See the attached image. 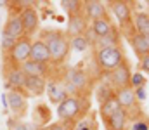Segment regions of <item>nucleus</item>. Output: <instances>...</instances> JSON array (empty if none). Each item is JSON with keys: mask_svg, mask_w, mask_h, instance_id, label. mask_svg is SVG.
Wrapping results in <instances>:
<instances>
[{"mask_svg": "<svg viewBox=\"0 0 149 130\" xmlns=\"http://www.w3.org/2000/svg\"><path fill=\"white\" fill-rule=\"evenodd\" d=\"M40 40L49 47L50 59H52V64L54 66L64 64V61L68 59V54L71 50L70 38L66 37L64 31H61V30H42Z\"/></svg>", "mask_w": 149, "mask_h": 130, "instance_id": "obj_1", "label": "nucleus"}, {"mask_svg": "<svg viewBox=\"0 0 149 130\" xmlns=\"http://www.w3.org/2000/svg\"><path fill=\"white\" fill-rule=\"evenodd\" d=\"M88 97L87 95H68L57 106V118L61 122H78L88 113Z\"/></svg>", "mask_w": 149, "mask_h": 130, "instance_id": "obj_2", "label": "nucleus"}, {"mask_svg": "<svg viewBox=\"0 0 149 130\" xmlns=\"http://www.w3.org/2000/svg\"><path fill=\"white\" fill-rule=\"evenodd\" d=\"M95 63L102 73H111L120 64L125 63V56L120 45H109V47H97L95 50Z\"/></svg>", "mask_w": 149, "mask_h": 130, "instance_id": "obj_3", "label": "nucleus"}, {"mask_svg": "<svg viewBox=\"0 0 149 130\" xmlns=\"http://www.w3.org/2000/svg\"><path fill=\"white\" fill-rule=\"evenodd\" d=\"M30 50H31V38L30 37L19 38L14 45V49L5 56V64L21 66L23 63H26L30 59Z\"/></svg>", "mask_w": 149, "mask_h": 130, "instance_id": "obj_4", "label": "nucleus"}, {"mask_svg": "<svg viewBox=\"0 0 149 130\" xmlns=\"http://www.w3.org/2000/svg\"><path fill=\"white\" fill-rule=\"evenodd\" d=\"M3 76H5V88L7 90H24V80L26 75L23 73L21 66H12V64H3Z\"/></svg>", "mask_w": 149, "mask_h": 130, "instance_id": "obj_5", "label": "nucleus"}, {"mask_svg": "<svg viewBox=\"0 0 149 130\" xmlns=\"http://www.w3.org/2000/svg\"><path fill=\"white\" fill-rule=\"evenodd\" d=\"M7 94V104L10 113L16 116V120H21L28 109V94L26 92H19V90H9Z\"/></svg>", "mask_w": 149, "mask_h": 130, "instance_id": "obj_6", "label": "nucleus"}, {"mask_svg": "<svg viewBox=\"0 0 149 130\" xmlns=\"http://www.w3.org/2000/svg\"><path fill=\"white\" fill-rule=\"evenodd\" d=\"M108 5H109L111 12L114 14L116 21H118V24H120L121 28H127V26L132 24V7H130L132 3H130V2H125V0H113Z\"/></svg>", "mask_w": 149, "mask_h": 130, "instance_id": "obj_7", "label": "nucleus"}, {"mask_svg": "<svg viewBox=\"0 0 149 130\" xmlns=\"http://www.w3.org/2000/svg\"><path fill=\"white\" fill-rule=\"evenodd\" d=\"M109 75V85L118 90V88H125V87H130V78H132V71H130V66L127 64V61L123 64H120L114 71L108 73Z\"/></svg>", "mask_w": 149, "mask_h": 130, "instance_id": "obj_8", "label": "nucleus"}, {"mask_svg": "<svg viewBox=\"0 0 149 130\" xmlns=\"http://www.w3.org/2000/svg\"><path fill=\"white\" fill-rule=\"evenodd\" d=\"M19 17L23 21V28H24V35L26 37H31L40 26V16H38V10L35 7H28V9H23L19 10Z\"/></svg>", "mask_w": 149, "mask_h": 130, "instance_id": "obj_9", "label": "nucleus"}, {"mask_svg": "<svg viewBox=\"0 0 149 130\" xmlns=\"http://www.w3.org/2000/svg\"><path fill=\"white\" fill-rule=\"evenodd\" d=\"M45 94H47V97H49V101L52 102V104H61L70 94H68V90H66V87H64V82H61V80H49L47 82V88H45Z\"/></svg>", "mask_w": 149, "mask_h": 130, "instance_id": "obj_10", "label": "nucleus"}, {"mask_svg": "<svg viewBox=\"0 0 149 130\" xmlns=\"http://www.w3.org/2000/svg\"><path fill=\"white\" fill-rule=\"evenodd\" d=\"M114 97L118 99L120 106H121L128 115H130V111H132V109L137 106V102H139L132 87H125V88H118V90H114Z\"/></svg>", "mask_w": 149, "mask_h": 130, "instance_id": "obj_11", "label": "nucleus"}, {"mask_svg": "<svg viewBox=\"0 0 149 130\" xmlns=\"http://www.w3.org/2000/svg\"><path fill=\"white\" fill-rule=\"evenodd\" d=\"M30 59L35 61V63H42V64H52V59H50V50L45 43L42 42L40 38L31 42V50H30Z\"/></svg>", "mask_w": 149, "mask_h": 130, "instance_id": "obj_12", "label": "nucleus"}, {"mask_svg": "<svg viewBox=\"0 0 149 130\" xmlns=\"http://www.w3.org/2000/svg\"><path fill=\"white\" fill-rule=\"evenodd\" d=\"M87 17L83 14H78L73 17H68V26H66V37L74 38V37H81L87 31Z\"/></svg>", "mask_w": 149, "mask_h": 130, "instance_id": "obj_13", "label": "nucleus"}, {"mask_svg": "<svg viewBox=\"0 0 149 130\" xmlns=\"http://www.w3.org/2000/svg\"><path fill=\"white\" fill-rule=\"evenodd\" d=\"M21 70L26 76H40V78H49L50 75V66L49 64H42V63H35L31 59H28L26 63L21 64Z\"/></svg>", "mask_w": 149, "mask_h": 130, "instance_id": "obj_14", "label": "nucleus"}, {"mask_svg": "<svg viewBox=\"0 0 149 130\" xmlns=\"http://www.w3.org/2000/svg\"><path fill=\"white\" fill-rule=\"evenodd\" d=\"M90 31L94 33V37H95L97 40H101V38L109 37L113 31H114V28H113L109 17H108V16H104V17H99V19H94V21H92Z\"/></svg>", "mask_w": 149, "mask_h": 130, "instance_id": "obj_15", "label": "nucleus"}, {"mask_svg": "<svg viewBox=\"0 0 149 130\" xmlns=\"http://www.w3.org/2000/svg\"><path fill=\"white\" fill-rule=\"evenodd\" d=\"M83 16L87 19H92V21L104 17V16H108L106 5L99 0H87V2H83Z\"/></svg>", "mask_w": 149, "mask_h": 130, "instance_id": "obj_16", "label": "nucleus"}, {"mask_svg": "<svg viewBox=\"0 0 149 130\" xmlns=\"http://www.w3.org/2000/svg\"><path fill=\"white\" fill-rule=\"evenodd\" d=\"M45 88H47V80L45 78H40V76H26L24 80V90L26 94L31 97V95H42L45 94Z\"/></svg>", "mask_w": 149, "mask_h": 130, "instance_id": "obj_17", "label": "nucleus"}, {"mask_svg": "<svg viewBox=\"0 0 149 130\" xmlns=\"http://www.w3.org/2000/svg\"><path fill=\"white\" fill-rule=\"evenodd\" d=\"M128 42L132 45L134 52L139 56V57H144L149 54V37H142V35H137L135 31L128 35Z\"/></svg>", "mask_w": 149, "mask_h": 130, "instance_id": "obj_18", "label": "nucleus"}, {"mask_svg": "<svg viewBox=\"0 0 149 130\" xmlns=\"http://www.w3.org/2000/svg\"><path fill=\"white\" fill-rule=\"evenodd\" d=\"M3 30H5L10 37H14L16 40L26 37V35H24V28H23V21H21V17H19V12L9 17V21L5 23V28H3Z\"/></svg>", "mask_w": 149, "mask_h": 130, "instance_id": "obj_19", "label": "nucleus"}, {"mask_svg": "<svg viewBox=\"0 0 149 130\" xmlns=\"http://www.w3.org/2000/svg\"><path fill=\"white\" fill-rule=\"evenodd\" d=\"M128 118H130V115L125 109H120V111H116L113 115L111 118H108L104 123H106L108 130H125L127 123H128Z\"/></svg>", "mask_w": 149, "mask_h": 130, "instance_id": "obj_20", "label": "nucleus"}, {"mask_svg": "<svg viewBox=\"0 0 149 130\" xmlns=\"http://www.w3.org/2000/svg\"><path fill=\"white\" fill-rule=\"evenodd\" d=\"M132 21H134V26H135V33L137 35L149 37V12H144V10L135 12L134 17H132Z\"/></svg>", "mask_w": 149, "mask_h": 130, "instance_id": "obj_21", "label": "nucleus"}, {"mask_svg": "<svg viewBox=\"0 0 149 130\" xmlns=\"http://www.w3.org/2000/svg\"><path fill=\"white\" fill-rule=\"evenodd\" d=\"M33 118H35V123H37L40 129H45L52 118V113H50V108L47 104H37L35 111H33Z\"/></svg>", "mask_w": 149, "mask_h": 130, "instance_id": "obj_22", "label": "nucleus"}, {"mask_svg": "<svg viewBox=\"0 0 149 130\" xmlns=\"http://www.w3.org/2000/svg\"><path fill=\"white\" fill-rule=\"evenodd\" d=\"M120 109H123V108L120 106V102H118V99H116V97L108 99V101H106V102H102V104H101V108H99L101 116H102V120H104V122H106L108 118H111L113 115H114L116 111H120Z\"/></svg>", "mask_w": 149, "mask_h": 130, "instance_id": "obj_23", "label": "nucleus"}, {"mask_svg": "<svg viewBox=\"0 0 149 130\" xmlns=\"http://www.w3.org/2000/svg\"><path fill=\"white\" fill-rule=\"evenodd\" d=\"M61 7H63V10L68 14V17L83 14V2H81V0H63V2H61Z\"/></svg>", "mask_w": 149, "mask_h": 130, "instance_id": "obj_24", "label": "nucleus"}, {"mask_svg": "<svg viewBox=\"0 0 149 130\" xmlns=\"http://www.w3.org/2000/svg\"><path fill=\"white\" fill-rule=\"evenodd\" d=\"M111 97H114V88L109 83H101V85L95 88V99H97L99 106L102 102H106L108 99H111Z\"/></svg>", "mask_w": 149, "mask_h": 130, "instance_id": "obj_25", "label": "nucleus"}, {"mask_svg": "<svg viewBox=\"0 0 149 130\" xmlns=\"http://www.w3.org/2000/svg\"><path fill=\"white\" fill-rule=\"evenodd\" d=\"M73 130H97L94 115H85L83 118H80L78 122H74V129Z\"/></svg>", "mask_w": 149, "mask_h": 130, "instance_id": "obj_26", "label": "nucleus"}, {"mask_svg": "<svg viewBox=\"0 0 149 130\" xmlns=\"http://www.w3.org/2000/svg\"><path fill=\"white\" fill-rule=\"evenodd\" d=\"M16 38L14 37H10L5 30L2 31V35H0V49H2V52H3V56H7L12 49H14V45H16Z\"/></svg>", "mask_w": 149, "mask_h": 130, "instance_id": "obj_27", "label": "nucleus"}, {"mask_svg": "<svg viewBox=\"0 0 149 130\" xmlns=\"http://www.w3.org/2000/svg\"><path fill=\"white\" fill-rule=\"evenodd\" d=\"M70 47H71V50H76V52H85L90 47V42L85 35H81V37L70 38Z\"/></svg>", "mask_w": 149, "mask_h": 130, "instance_id": "obj_28", "label": "nucleus"}, {"mask_svg": "<svg viewBox=\"0 0 149 130\" xmlns=\"http://www.w3.org/2000/svg\"><path fill=\"white\" fill-rule=\"evenodd\" d=\"M73 129H74V122H61V120L52 122L45 127V130H73Z\"/></svg>", "mask_w": 149, "mask_h": 130, "instance_id": "obj_29", "label": "nucleus"}, {"mask_svg": "<svg viewBox=\"0 0 149 130\" xmlns=\"http://www.w3.org/2000/svg\"><path fill=\"white\" fill-rule=\"evenodd\" d=\"M12 130H40L35 122H23V120H16V123L12 125Z\"/></svg>", "mask_w": 149, "mask_h": 130, "instance_id": "obj_30", "label": "nucleus"}, {"mask_svg": "<svg viewBox=\"0 0 149 130\" xmlns=\"http://www.w3.org/2000/svg\"><path fill=\"white\" fill-rule=\"evenodd\" d=\"M144 83H146V76L142 73H132V78H130V87L132 88L144 87Z\"/></svg>", "mask_w": 149, "mask_h": 130, "instance_id": "obj_31", "label": "nucleus"}, {"mask_svg": "<svg viewBox=\"0 0 149 130\" xmlns=\"http://www.w3.org/2000/svg\"><path fill=\"white\" fill-rule=\"evenodd\" d=\"M132 130H149V120H142V118H137L132 125Z\"/></svg>", "mask_w": 149, "mask_h": 130, "instance_id": "obj_32", "label": "nucleus"}, {"mask_svg": "<svg viewBox=\"0 0 149 130\" xmlns=\"http://www.w3.org/2000/svg\"><path fill=\"white\" fill-rule=\"evenodd\" d=\"M141 70H142V73H148L149 75V54L144 56V57H141Z\"/></svg>", "mask_w": 149, "mask_h": 130, "instance_id": "obj_33", "label": "nucleus"}, {"mask_svg": "<svg viewBox=\"0 0 149 130\" xmlns=\"http://www.w3.org/2000/svg\"><path fill=\"white\" fill-rule=\"evenodd\" d=\"M134 92H135V97H137V101H144V99H146V92H144V87L134 88Z\"/></svg>", "mask_w": 149, "mask_h": 130, "instance_id": "obj_34", "label": "nucleus"}, {"mask_svg": "<svg viewBox=\"0 0 149 130\" xmlns=\"http://www.w3.org/2000/svg\"><path fill=\"white\" fill-rule=\"evenodd\" d=\"M2 106H3V111L9 109V104H7V94H5V92L2 94Z\"/></svg>", "mask_w": 149, "mask_h": 130, "instance_id": "obj_35", "label": "nucleus"}, {"mask_svg": "<svg viewBox=\"0 0 149 130\" xmlns=\"http://www.w3.org/2000/svg\"><path fill=\"white\" fill-rule=\"evenodd\" d=\"M40 130H45V129H40Z\"/></svg>", "mask_w": 149, "mask_h": 130, "instance_id": "obj_36", "label": "nucleus"}]
</instances>
